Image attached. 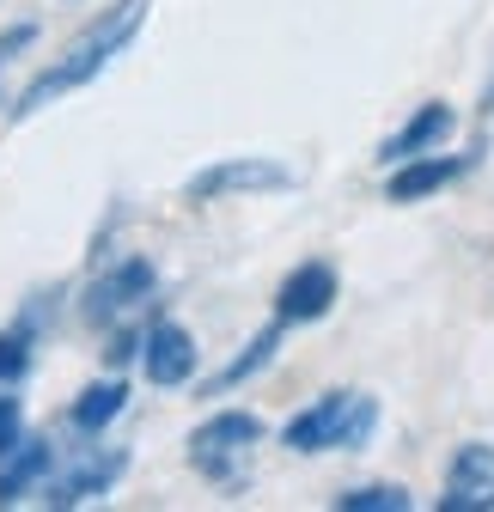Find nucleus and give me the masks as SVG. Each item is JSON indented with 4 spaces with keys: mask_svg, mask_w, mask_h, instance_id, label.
<instances>
[{
    "mask_svg": "<svg viewBox=\"0 0 494 512\" xmlns=\"http://www.w3.org/2000/svg\"><path fill=\"white\" fill-rule=\"evenodd\" d=\"M147 25V0H116V7H104L74 43H68V55H61L55 61V68H43L19 98H13V122H25V116H37L43 104H55L61 92H80V86H92L104 68H110V61L122 55V49H129L135 43V31Z\"/></svg>",
    "mask_w": 494,
    "mask_h": 512,
    "instance_id": "nucleus-1",
    "label": "nucleus"
},
{
    "mask_svg": "<svg viewBox=\"0 0 494 512\" xmlns=\"http://www.w3.org/2000/svg\"><path fill=\"white\" fill-rule=\"evenodd\" d=\"M373 427H379V403L366 391H330L281 427V445L287 452H360Z\"/></svg>",
    "mask_w": 494,
    "mask_h": 512,
    "instance_id": "nucleus-2",
    "label": "nucleus"
},
{
    "mask_svg": "<svg viewBox=\"0 0 494 512\" xmlns=\"http://www.w3.org/2000/svg\"><path fill=\"white\" fill-rule=\"evenodd\" d=\"M257 439H263V421H257L251 409H220V415H208V421L190 433V464H196L202 476L226 482Z\"/></svg>",
    "mask_w": 494,
    "mask_h": 512,
    "instance_id": "nucleus-3",
    "label": "nucleus"
},
{
    "mask_svg": "<svg viewBox=\"0 0 494 512\" xmlns=\"http://www.w3.org/2000/svg\"><path fill=\"white\" fill-rule=\"evenodd\" d=\"M122 470H129V452H122V445H86L68 470H49V482L37 494H43V506H86V500L110 494L122 482Z\"/></svg>",
    "mask_w": 494,
    "mask_h": 512,
    "instance_id": "nucleus-4",
    "label": "nucleus"
},
{
    "mask_svg": "<svg viewBox=\"0 0 494 512\" xmlns=\"http://www.w3.org/2000/svg\"><path fill=\"white\" fill-rule=\"evenodd\" d=\"M153 287H159V275H153L147 256H122L110 275H98V281L86 287L80 317H86L92 330H104V324H116V317H129L135 305H147V299H153Z\"/></svg>",
    "mask_w": 494,
    "mask_h": 512,
    "instance_id": "nucleus-5",
    "label": "nucleus"
},
{
    "mask_svg": "<svg viewBox=\"0 0 494 512\" xmlns=\"http://www.w3.org/2000/svg\"><path fill=\"white\" fill-rule=\"evenodd\" d=\"M269 189H293V171L275 165V159H257V153H244V159H220L208 171L190 177V202H220V196H269Z\"/></svg>",
    "mask_w": 494,
    "mask_h": 512,
    "instance_id": "nucleus-6",
    "label": "nucleus"
},
{
    "mask_svg": "<svg viewBox=\"0 0 494 512\" xmlns=\"http://www.w3.org/2000/svg\"><path fill=\"white\" fill-rule=\"evenodd\" d=\"M336 293H342L336 269L324 263V256H312V263H299V269L281 275V287H275V317H281V324H318V317L336 305Z\"/></svg>",
    "mask_w": 494,
    "mask_h": 512,
    "instance_id": "nucleus-7",
    "label": "nucleus"
},
{
    "mask_svg": "<svg viewBox=\"0 0 494 512\" xmlns=\"http://www.w3.org/2000/svg\"><path fill=\"white\" fill-rule=\"evenodd\" d=\"M196 336L183 330V324H153L141 336V372L159 384V391H177V384H190L196 378Z\"/></svg>",
    "mask_w": 494,
    "mask_h": 512,
    "instance_id": "nucleus-8",
    "label": "nucleus"
},
{
    "mask_svg": "<svg viewBox=\"0 0 494 512\" xmlns=\"http://www.w3.org/2000/svg\"><path fill=\"white\" fill-rule=\"evenodd\" d=\"M440 512H494V445H464L452 458Z\"/></svg>",
    "mask_w": 494,
    "mask_h": 512,
    "instance_id": "nucleus-9",
    "label": "nucleus"
},
{
    "mask_svg": "<svg viewBox=\"0 0 494 512\" xmlns=\"http://www.w3.org/2000/svg\"><path fill=\"white\" fill-rule=\"evenodd\" d=\"M49 470H55V445H49L43 433L19 439L13 452L0 458V506H19V500H31V494L49 482Z\"/></svg>",
    "mask_w": 494,
    "mask_h": 512,
    "instance_id": "nucleus-10",
    "label": "nucleus"
},
{
    "mask_svg": "<svg viewBox=\"0 0 494 512\" xmlns=\"http://www.w3.org/2000/svg\"><path fill=\"white\" fill-rule=\"evenodd\" d=\"M464 177V159H434V153H415L403 159L391 177H385V196L391 202H427V196H440L446 183Z\"/></svg>",
    "mask_w": 494,
    "mask_h": 512,
    "instance_id": "nucleus-11",
    "label": "nucleus"
},
{
    "mask_svg": "<svg viewBox=\"0 0 494 512\" xmlns=\"http://www.w3.org/2000/svg\"><path fill=\"white\" fill-rule=\"evenodd\" d=\"M452 122H458L452 104H421V110L397 128V135L379 147V159H385V165H403V159H415V153H434V147L452 135Z\"/></svg>",
    "mask_w": 494,
    "mask_h": 512,
    "instance_id": "nucleus-12",
    "label": "nucleus"
},
{
    "mask_svg": "<svg viewBox=\"0 0 494 512\" xmlns=\"http://www.w3.org/2000/svg\"><path fill=\"white\" fill-rule=\"evenodd\" d=\"M281 330H287L281 317H275V324H263V330H257L251 342H244V354H238V360H226V366H220V372H214V378L202 384V397H226V391H238L244 378H257V372H263V366H269V360L281 354Z\"/></svg>",
    "mask_w": 494,
    "mask_h": 512,
    "instance_id": "nucleus-13",
    "label": "nucleus"
},
{
    "mask_svg": "<svg viewBox=\"0 0 494 512\" xmlns=\"http://www.w3.org/2000/svg\"><path fill=\"white\" fill-rule=\"evenodd\" d=\"M122 409H129V384H122V378H98V384H86V391L74 397L68 421H74L80 433H104Z\"/></svg>",
    "mask_w": 494,
    "mask_h": 512,
    "instance_id": "nucleus-14",
    "label": "nucleus"
},
{
    "mask_svg": "<svg viewBox=\"0 0 494 512\" xmlns=\"http://www.w3.org/2000/svg\"><path fill=\"white\" fill-rule=\"evenodd\" d=\"M336 506L342 512H409V488H397V482H366V488L336 494Z\"/></svg>",
    "mask_w": 494,
    "mask_h": 512,
    "instance_id": "nucleus-15",
    "label": "nucleus"
},
{
    "mask_svg": "<svg viewBox=\"0 0 494 512\" xmlns=\"http://www.w3.org/2000/svg\"><path fill=\"white\" fill-rule=\"evenodd\" d=\"M31 372V330H7L0 336V384H19Z\"/></svg>",
    "mask_w": 494,
    "mask_h": 512,
    "instance_id": "nucleus-16",
    "label": "nucleus"
},
{
    "mask_svg": "<svg viewBox=\"0 0 494 512\" xmlns=\"http://www.w3.org/2000/svg\"><path fill=\"white\" fill-rule=\"evenodd\" d=\"M19 439H25V409H19V397H0V458H7Z\"/></svg>",
    "mask_w": 494,
    "mask_h": 512,
    "instance_id": "nucleus-17",
    "label": "nucleus"
},
{
    "mask_svg": "<svg viewBox=\"0 0 494 512\" xmlns=\"http://www.w3.org/2000/svg\"><path fill=\"white\" fill-rule=\"evenodd\" d=\"M31 43H37V25H31V19H25V25H13V31H0V74H7Z\"/></svg>",
    "mask_w": 494,
    "mask_h": 512,
    "instance_id": "nucleus-18",
    "label": "nucleus"
},
{
    "mask_svg": "<svg viewBox=\"0 0 494 512\" xmlns=\"http://www.w3.org/2000/svg\"><path fill=\"white\" fill-rule=\"evenodd\" d=\"M141 336H147V330H122V336L104 348V360H110V366H129V360L141 354Z\"/></svg>",
    "mask_w": 494,
    "mask_h": 512,
    "instance_id": "nucleus-19",
    "label": "nucleus"
},
{
    "mask_svg": "<svg viewBox=\"0 0 494 512\" xmlns=\"http://www.w3.org/2000/svg\"><path fill=\"white\" fill-rule=\"evenodd\" d=\"M488 110H494V86H488Z\"/></svg>",
    "mask_w": 494,
    "mask_h": 512,
    "instance_id": "nucleus-20",
    "label": "nucleus"
}]
</instances>
